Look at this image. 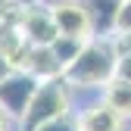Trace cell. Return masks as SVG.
I'll use <instances>...</instances> for the list:
<instances>
[{
    "label": "cell",
    "mask_w": 131,
    "mask_h": 131,
    "mask_svg": "<svg viewBox=\"0 0 131 131\" xmlns=\"http://www.w3.org/2000/svg\"><path fill=\"white\" fill-rule=\"evenodd\" d=\"M119 56L122 53L116 47V38H91L75 56V62L66 66L62 78L72 91H103L116 78Z\"/></svg>",
    "instance_id": "cell-1"
},
{
    "label": "cell",
    "mask_w": 131,
    "mask_h": 131,
    "mask_svg": "<svg viewBox=\"0 0 131 131\" xmlns=\"http://www.w3.org/2000/svg\"><path fill=\"white\" fill-rule=\"evenodd\" d=\"M75 112V100H72V88L66 84V78H53V81H41V88L31 100L25 119H22V131H35L38 125H47L53 119H62Z\"/></svg>",
    "instance_id": "cell-2"
},
{
    "label": "cell",
    "mask_w": 131,
    "mask_h": 131,
    "mask_svg": "<svg viewBox=\"0 0 131 131\" xmlns=\"http://www.w3.org/2000/svg\"><path fill=\"white\" fill-rule=\"evenodd\" d=\"M38 88H41V81L31 75V72L13 69L3 81H0V109H3L16 125H22V119H25L31 100H35Z\"/></svg>",
    "instance_id": "cell-3"
},
{
    "label": "cell",
    "mask_w": 131,
    "mask_h": 131,
    "mask_svg": "<svg viewBox=\"0 0 131 131\" xmlns=\"http://www.w3.org/2000/svg\"><path fill=\"white\" fill-rule=\"evenodd\" d=\"M13 25L16 31L22 35V41L28 47H50L59 31H56V22H53V13L47 6H28V9H13Z\"/></svg>",
    "instance_id": "cell-4"
},
{
    "label": "cell",
    "mask_w": 131,
    "mask_h": 131,
    "mask_svg": "<svg viewBox=\"0 0 131 131\" xmlns=\"http://www.w3.org/2000/svg\"><path fill=\"white\" fill-rule=\"evenodd\" d=\"M53 13V22H56V31L62 38H75V41H91L94 38V28H91V19H88V9L78 3V0H69L62 3Z\"/></svg>",
    "instance_id": "cell-5"
},
{
    "label": "cell",
    "mask_w": 131,
    "mask_h": 131,
    "mask_svg": "<svg viewBox=\"0 0 131 131\" xmlns=\"http://www.w3.org/2000/svg\"><path fill=\"white\" fill-rule=\"evenodd\" d=\"M78 3L88 9L94 38H116V19H119L122 0H78Z\"/></svg>",
    "instance_id": "cell-6"
},
{
    "label": "cell",
    "mask_w": 131,
    "mask_h": 131,
    "mask_svg": "<svg viewBox=\"0 0 131 131\" xmlns=\"http://www.w3.org/2000/svg\"><path fill=\"white\" fill-rule=\"evenodd\" d=\"M75 112H78L81 131H125V119L116 109H109L103 100H94L91 106L75 109Z\"/></svg>",
    "instance_id": "cell-7"
},
{
    "label": "cell",
    "mask_w": 131,
    "mask_h": 131,
    "mask_svg": "<svg viewBox=\"0 0 131 131\" xmlns=\"http://www.w3.org/2000/svg\"><path fill=\"white\" fill-rule=\"evenodd\" d=\"M22 69H25V72H31L38 81H53V78H62V62L56 59V53L50 50V47H28Z\"/></svg>",
    "instance_id": "cell-8"
},
{
    "label": "cell",
    "mask_w": 131,
    "mask_h": 131,
    "mask_svg": "<svg viewBox=\"0 0 131 131\" xmlns=\"http://www.w3.org/2000/svg\"><path fill=\"white\" fill-rule=\"evenodd\" d=\"M100 100H103L109 109H116L122 119H131V84H125V81H119V78H112L109 84L100 91Z\"/></svg>",
    "instance_id": "cell-9"
},
{
    "label": "cell",
    "mask_w": 131,
    "mask_h": 131,
    "mask_svg": "<svg viewBox=\"0 0 131 131\" xmlns=\"http://www.w3.org/2000/svg\"><path fill=\"white\" fill-rule=\"evenodd\" d=\"M88 41H75V38H56L53 44H50V50L56 53V59L62 62V72H66V66H69V62H75V56L81 53V47H84Z\"/></svg>",
    "instance_id": "cell-10"
},
{
    "label": "cell",
    "mask_w": 131,
    "mask_h": 131,
    "mask_svg": "<svg viewBox=\"0 0 131 131\" xmlns=\"http://www.w3.org/2000/svg\"><path fill=\"white\" fill-rule=\"evenodd\" d=\"M35 131H81L78 112H69V116H62V119H53V122H47V125H38Z\"/></svg>",
    "instance_id": "cell-11"
},
{
    "label": "cell",
    "mask_w": 131,
    "mask_h": 131,
    "mask_svg": "<svg viewBox=\"0 0 131 131\" xmlns=\"http://www.w3.org/2000/svg\"><path fill=\"white\" fill-rule=\"evenodd\" d=\"M116 35H131V0H122V9L116 19Z\"/></svg>",
    "instance_id": "cell-12"
},
{
    "label": "cell",
    "mask_w": 131,
    "mask_h": 131,
    "mask_svg": "<svg viewBox=\"0 0 131 131\" xmlns=\"http://www.w3.org/2000/svg\"><path fill=\"white\" fill-rule=\"evenodd\" d=\"M13 35H16V25H13V16H6V19H0V56H3V50H6V44L13 41Z\"/></svg>",
    "instance_id": "cell-13"
},
{
    "label": "cell",
    "mask_w": 131,
    "mask_h": 131,
    "mask_svg": "<svg viewBox=\"0 0 131 131\" xmlns=\"http://www.w3.org/2000/svg\"><path fill=\"white\" fill-rule=\"evenodd\" d=\"M116 78H119V81H125V84H131V53H122V56H119Z\"/></svg>",
    "instance_id": "cell-14"
},
{
    "label": "cell",
    "mask_w": 131,
    "mask_h": 131,
    "mask_svg": "<svg viewBox=\"0 0 131 131\" xmlns=\"http://www.w3.org/2000/svg\"><path fill=\"white\" fill-rule=\"evenodd\" d=\"M13 9H28V6H38V0H9Z\"/></svg>",
    "instance_id": "cell-15"
},
{
    "label": "cell",
    "mask_w": 131,
    "mask_h": 131,
    "mask_svg": "<svg viewBox=\"0 0 131 131\" xmlns=\"http://www.w3.org/2000/svg\"><path fill=\"white\" fill-rule=\"evenodd\" d=\"M9 72H13V66L6 62V56H0V81H3V78H6Z\"/></svg>",
    "instance_id": "cell-16"
},
{
    "label": "cell",
    "mask_w": 131,
    "mask_h": 131,
    "mask_svg": "<svg viewBox=\"0 0 131 131\" xmlns=\"http://www.w3.org/2000/svg\"><path fill=\"white\" fill-rule=\"evenodd\" d=\"M6 16H13V3L9 0H0V19H6Z\"/></svg>",
    "instance_id": "cell-17"
},
{
    "label": "cell",
    "mask_w": 131,
    "mask_h": 131,
    "mask_svg": "<svg viewBox=\"0 0 131 131\" xmlns=\"http://www.w3.org/2000/svg\"><path fill=\"white\" fill-rule=\"evenodd\" d=\"M41 6H47V9H56V6H62V3H69V0H38Z\"/></svg>",
    "instance_id": "cell-18"
},
{
    "label": "cell",
    "mask_w": 131,
    "mask_h": 131,
    "mask_svg": "<svg viewBox=\"0 0 131 131\" xmlns=\"http://www.w3.org/2000/svg\"><path fill=\"white\" fill-rule=\"evenodd\" d=\"M9 125H13V119L6 116L3 109H0V131H9Z\"/></svg>",
    "instance_id": "cell-19"
}]
</instances>
